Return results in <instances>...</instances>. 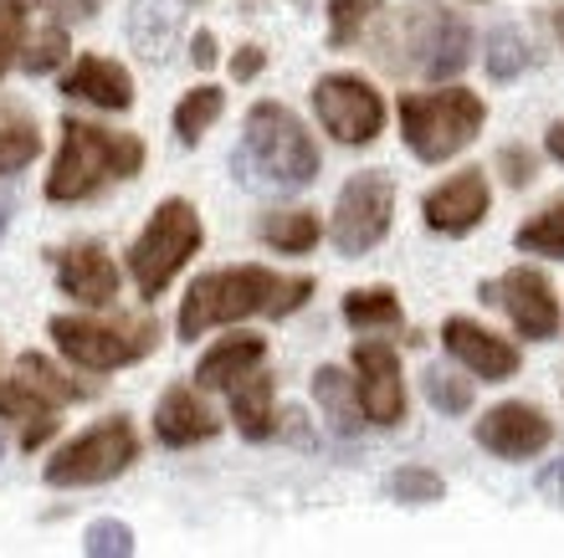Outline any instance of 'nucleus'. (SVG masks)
<instances>
[{"instance_id":"10","label":"nucleus","mask_w":564,"mask_h":558,"mask_svg":"<svg viewBox=\"0 0 564 558\" xmlns=\"http://www.w3.org/2000/svg\"><path fill=\"white\" fill-rule=\"evenodd\" d=\"M405 42H411V57H401L395 67H416L421 77L431 83H446L457 77L473 57V31L462 15H446V11H426L405 26Z\"/></svg>"},{"instance_id":"34","label":"nucleus","mask_w":564,"mask_h":558,"mask_svg":"<svg viewBox=\"0 0 564 558\" xmlns=\"http://www.w3.org/2000/svg\"><path fill=\"white\" fill-rule=\"evenodd\" d=\"M442 477L426 467H401L395 477H390V497H401V502H442Z\"/></svg>"},{"instance_id":"13","label":"nucleus","mask_w":564,"mask_h":558,"mask_svg":"<svg viewBox=\"0 0 564 558\" xmlns=\"http://www.w3.org/2000/svg\"><path fill=\"white\" fill-rule=\"evenodd\" d=\"M355 390L359 411L370 426H401L405 420V380L401 359L386 338H359L355 343Z\"/></svg>"},{"instance_id":"43","label":"nucleus","mask_w":564,"mask_h":558,"mask_svg":"<svg viewBox=\"0 0 564 558\" xmlns=\"http://www.w3.org/2000/svg\"><path fill=\"white\" fill-rule=\"evenodd\" d=\"M0 451H6V446H0Z\"/></svg>"},{"instance_id":"24","label":"nucleus","mask_w":564,"mask_h":558,"mask_svg":"<svg viewBox=\"0 0 564 558\" xmlns=\"http://www.w3.org/2000/svg\"><path fill=\"white\" fill-rule=\"evenodd\" d=\"M257 231H262V241H268L272 251H313L318 247V216H313V210H272V216H262V226H257Z\"/></svg>"},{"instance_id":"1","label":"nucleus","mask_w":564,"mask_h":558,"mask_svg":"<svg viewBox=\"0 0 564 558\" xmlns=\"http://www.w3.org/2000/svg\"><path fill=\"white\" fill-rule=\"evenodd\" d=\"M313 282L308 277H288L268 266H226V272H206L195 282L185 303H180V338L195 343L200 333L221 324H241L252 313H268V318H282V313H297L308 303Z\"/></svg>"},{"instance_id":"36","label":"nucleus","mask_w":564,"mask_h":558,"mask_svg":"<svg viewBox=\"0 0 564 558\" xmlns=\"http://www.w3.org/2000/svg\"><path fill=\"white\" fill-rule=\"evenodd\" d=\"M52 436H57V420H52V415H31V420H21V446H26V451L46 446Z\"/></svg>"},{"instance_id":"6","label":"nucleus","mask_w":564,"mask_h":558,"mask_svg":"<svg viewBox=\"0 0 564 558\" xmlns=\"http://www.w3.org/2000/svg\"><path fill=\"white\" fill-rule=\"evenodd\" d=\"M52 338L57 349L73 359L77 369H93V374H108V369H123L144 359L154 349L160 328L144 324V318H119V324H104V318H52Z\"/></svg>"},{"instance_id":"16","label":"nucleus","mask_w":564,"mask_h":558,"mask_svg":"<svg viewBox=\"0 0 564 558\" xmlns=\"http://www.w3.org/2000/svg\"><path fill=\"white\" fill-rule=\"evenodd\" d=\"M488 206H492L488 175H482V169H462V175H452L446 185H436V190L426 195L421 216H426L431 231L467 236L477 221H482V216H488Z\"/></svg>"},{"instance_id":"5","label":"nucleus","mask_w":564,"mask_h":558,"mask_svg":"<svg viewBox=\"0 0 564 558\" xmlns=\"http://www.w3.org/2000/svg\"><path fill=\"white\" fill-rule=\"evenodd\" d=\"M200 241H206V226H200L191 200H164V206H154L149 226L139 231L134 247H129V272H134L139 297H160L164 287L175 282L180 266L200 251Z\"/></svg>"},{"instance_id":"29","label":"nucleus","mask_w":564,"mask_h":558,"mask_svg":"<svg viewBox=\"0 0 564 558\" xmlns=\"http://www.w3.org/2000/svg\"><path fill=\"white\" fill-rule=\"evenodd\" d=\"M26 15H31V0H0V77L11 73V62H21Z\"/></svg>"},{"instance_id":"3","label":"nucleus","mask_w":564,"mask_h":558,"mask_svg":"<svg viewBox=\"0 0 564 558\" xmlns=\"http://www.w3.org/2000/svg\"><path fill=\"white\" fill-rule=\"evenodd\" d=\"M139 169H144V144L134 133H113L104 123L62 118V149L52 175H46V200L77 206V200H93L98 190L119 185V179H134Z\"/></svg>"},{"instance_id":"2","label":"nucleus","mask_w":564,"mask_h":558,"mask_svg":"<svg viewBox=\"0 0 564 558\" xmlns=\"http://www.w3.org/2000/svg\"><path fill=\"white\" fill-rule=\"evenodd\" d=\"M231 175L252 190H303L318 175V149L293 108L257 103L247 113L241 144L231 149Z\"/></svg>"},{"instance_id":"27","label":"nucleus","mask_w":564,"mask_h":558,"mask_svg":"<svg viewBox=\"0 0 564 558\" xmlns=\"http://www.w3.org/2000/svg\"><path fill=\"white\" fill-rule=\"evenodd\" d=\"M221 113H226V92L221 88H195V92H185V103L175 108L180 144H200V133H206Z\"/></svg>"},{"instance_id":"37","label":"nucleus","mask_w":564,"mask_h":558,"mask_svg":"<svg viewBox=\"0 0 564 558\" xmlns=\"http://www.w3.org/2000/svg\"><path fill=\"white\" fill-rule=\"evenodd\" d=\"M262 67H268V57H262V46H241L237 57H231V77H237V83H252V77L262 73Z\"/></svg>"},{"instance_id":"41","label":"nucleus","mask_w":564,"mask_h":558,"mask_svg":"<svg viewBox=\"0 0 564 558\" xmlns=\"http://www.w3.org/2000/svg\"><path fill=\"white\" fill-rule=\"evenodd\" d=\"M544 149H550V160H560V164H564V123H554V129H550Z\"/></svg>"},{"instance_id":"18","label":"nucleus","mask_w":564,"mask_h":558,"mask_svg":"<svg viewBox=\"0 0 564 558\" xmlns=\"http://www.w3.org/2000/svg\"><path fill=\"white\" fill-rule=\"evenodd\" d=\"M62 92L77 103L104 108V113L134 108V77L108 57H77V67H67V77H62Z\"/></svg>"},{"instance_id":"8","label":"nucleus","mask_w":564,"mask_h":558,"mask_svg":"<svg viewBox=\"0 0 564 558\" xmlns=\"http://www.w3.org/2000/svg\"><path fill=\"white\" fill-rule=\"evenodd\" d=\"M134 456H139V436L119 415V420H104V426L83 430L73 446H62L46 461V486H104L119 471L134 467Z\"/></svg>"},{"instance_id":"38","label":"nucleus","mask_w":564,"mask_h":558,"mask_svg":"<svg viewBox=\"0 0 564 558\" xmlns=\"http://www.w3.org/2000/svg\"><path fill=\"white\" fill-rule=\"evenodd\" d=\"M539 497H550V502H560L564 507V461H550V467L539 471Z\"/></svg>"},{"instance_id":"31","label":"nucleus","mask_w":564,"mask_h":558,"mask_svg":"<svg viewBox=\"0 0 564 558\" xmlns=\"http://www.w3.org/2000/svg\"><path fill=\"white\" fill-rule=\"evenodd\" d=\"M426 400L442 415H467L473 411V384L446 374V369H426Z\"/></svg>"},{"instance_id":"30","label":"nucleus","mask_w":564,"mask_h":558,"mask_svg":"<svg viewBox=\"0 0 564 558\" xmlns=\"http://www.w3.org/2000/svg\"><path fill=\"white\" fill-rule=\"evenodd\" d=\"M375 11H380V0H328V42L349 46Z\"/></svg>"},{"instance_id":"9","label":"nucleus","mask_w":564,"mask_h":558,"mask_svg":"<svg viewBox=\"0 0 564 558\" xmlns=\"http://www.w3.org/2000/svg\"><path fill=\"white\" fill-rule=\"evenodd\" d=\"M313 108L339 144H375L386 129V98L355 73H328L313 83Z\"/></svg>"},{"instance_id":"15","label":"nucleus","mask_w":564,"mask_h":558,"mask_svg":"<svg viewBox=\"0 0 564 558\" xmlns=\"http://www.w3.org/2000/svg\"><path fill=\"white\" fill-rule=\"evenodd\" d=\"M57 266V287L83 308H108L119 297V266L98 241H77V247L52 251Z\"/></svg>"},{"instance_id":"19","label":"nucleus","mask_w":564,"mask_h":558,"mask_svg":"<svg viewBox=\"0 0 564 558\" xmlns=\"http://www.w3.org/2000/svg\"><path fill=\"white\" fill-rule=\"evenodd\" d=\"M216 430H221V420L206 411V400L195 395V390H185V384L164 390L160 411H154V436H160V446H170V451H185V446L210 441Z\"/></svg>"},{"instance_id":"23","label":"nucleus","mask_w":564,"mask_h":558,"mask_svg":"<svg viewBox=\"0 0 564 558\" xmlns=\"http://www.w3.org/2000/svg\"><path fill=\"white\" fill-rule=\"evenodd\" d=\"M344 324L370 333V328H401V297L390 287H355L344 297Z\"/></svg>"},{"instance_id":"4","label":"nucleus","mask_w":564,"mask_h":558,"mask_svg":"<svg viewBox=\"0 0 564 558\" xmlns=\"http://www.w3.org/2000/svg\"><path fill=\"white\" fill-rule=\"evenodd\" d=\"M482 123H488V108L467 88L405 92L401 98V133L421 164H446L452 154H462L482 133Z\"/></svg>"},{"instance_id":"40","label":"nucleus","mask_w":564,"mask_h":558,"mask_svg":"<svg viewBox=\"0 0 564 558\" xmlns=\"http://www.w3.org/2000/svg\"><path fill=\"white\" fill-rule=\"evenodd\" d=\"M52 11L67 21V15H93L98 11V0H52Z\"/></svg>"},{"instance_id":"25","label":"nucleus","mask_w":564,"mask_h":558,"mask_svg":"<svg viewBox=\"0 0 564 558\" xmlns=\"http://www.w3.org/2000/svg\"><path fill=\"white\" fill-rule=\"evenodd\" d=\"M36 154H42V133H36V123H31L26 113H15V108H0V175L26 169Z\"/></svg>"},{"instance_id":"14","label":"nucleus","mask_w":564,"mask_h":558,"mask_svg":"<svg viewBox=\"0 0 564 558\" xmlns=\"http://www.w3.org/2000/svg\"><path fill=\"white\" fill-rule=\"evenodd\" d=\"M550 441H554L550 415L534 411V405H519V400L492 405V411L477 420V446L492 456H503V461H529V456H539Z\"/></svg>"},{"instance_id":"17","label":"nucleus","mask_w":564,"mask_h":558,"mask_svg":"<svg viewBox=\"0 0 564 558\" xmlns=\"http://www.w3.org/2000/svg\"><path fill=\"white\" fill-rule=\"evenodd\" d=\"M442 343L452 359H462V364L473 369L477 380L498 384V380H513V374H519V349H513L508 338H498L492 328L473 324V318H446Z\"/></svg>"},{"instance_id":"28","label":"nucleus","mask_w":564,"mask_h":558,"mask_svg":"<svg viewBox=\"0 0 564 558\" xmlns=\"http://www.w3.org/2000/svg\"><path fill=\"white\" fill-rule=\"evenodd\" d=\"M529 67V42L513 26L488 31V77L492 83H513Z\"/></svg>"},{"instance_id":"33","label":"nucleus","mask_w":564,"mask_h":558,"mask_svg":"<svg viewBox=\"0 0 564 558\" xmlns=\"http://www.w3.org/2000/svg\"><path fill=\"white\" fill-rule=\"evenodd\" d=\"M88 554L93 558H129L134 554V528L129 523H119V517H104V523H93L88 528Z\"/></svg>"},{"instance_id":"39","label":"nucleus","mask_w":564,"mask_h":558,"mask_svg":"<svg viewBox=\"0 0 564 558\" xmlns=\"http://www.w3.org/2000/svg\"><path fill=\"white\" fill-rule=\"evenodd\" d=\"M191 62H195V67H210V62H216V36H210V31H195Z\"/></svg>"},{"instance_id":"22","label":"nucleus","mask_w":564,"mask_h":558,"mask_svg":"<svg viewBox=\"0 0 564 558\" xmlns=\"http://www.w3.org/2000/svg\"><path fill=\"white\" fill-rule=\"evenodd\" d=\"M313 400L324 405V420L334 436H355L359 426H365V411H359V390L349 380H344V369L324 364L318 374H313Z\"/></svg>"},{"instance_id":"42","label":"nucleus","mask_w":564,"mask_h":558,"mask_svg":"<svg viewBox=\"0 0 564 558\" xmlns=\"http://www.w3.org/2000/svg\"><path fill=\"white\" fill-rule=\"evenodd\" d=\"M11 216H15V200H11V190H0V236L11 231Z\"/></svg>"},{"instance_id":"11","label":"nucleus","mask_w":564,"mask_h":558,"mask_svg":"<svg viewBox=\"0 0 564 558\" xmlns=\"http://www.w3.org/2000/svg\"><path fill=\"white\" fill-rule=\"evenodd\" d=\"M482 303H503V313L529 343L560 333V297H554L550 277L534 266H513L498 282H482Z\"/></svg>"},{"instance_id":"21","label":"nucleus","mask_w":564,"mask_h":558,"mask_svg":"<svg viewBox=\"0 0 564 558\" xmlns=\"http://www.w3.org/2000/svg\"><path fill=\"white\" fill-rule=\"evenodd\" d=\"M226 395H231V420H237V430L247 436V441H268L272 430H278V411H272V374L247 369Z\"/></svg>"},{"instance_id":"12","label":"nucleus","mask_w":564,"mask_h":558,"mask_svg":"<svg viewBox=\"0 0 564 558\" xmlns=\"http://www.w3.org/2000/svg\"><path fill=\"white\" fill-rule=\"evenodd\" d=\"M67 400H88V390L67 380L52 359L42 353H21L15 359V380H0V415L6 420H31V415H52Z\"/></svg>"},{"instance_id":"35","label":"nucleus","mask_w":564,"mask_h":558,"mask_svg":"<svg viewBox=\"0 0 564 558\" xmlns=\"http://www.w3.org/2000/svg\"><path fill=\"white\" fill-rule=\"evenodd\" d=\"M498 175L513 185V190H523L529 179H534V154L523 144H508V149H498Z\"/></svg>"},{"instance_id":"32","label":"nucleus","mask_w":564,"mask_h":558,"mask_svg":"<svg viewBox=\"0 0 564 558\" xmlns=\"http://www.w3.org/2000/svg\"><path fill=\"white\" fill-rule=\"evenodd\" d=\"M62 57H67V31H62V21H57V26H46L42 36H31V42L21 46V67H26L31 77L52 73Z\"/></svg>"},{"instance_id":"20","label":"nucleus","mask_w":564,"mask_h":558,"mask_svg":"<svg viewBox=\"0 0 564 558\" xmlns=\"http://www.w3.org/2000/svg\"><path fill=\"white\" fill-rule=\"evenodd\" d=\"M268 359V338L257 333H231L221 338L216 349L200 353V369H195V380H200V390H231V384L247 374V369H257Z\"/></svg>"},{"instance_id":"7","label":"nucleus","mask_w":564,"mask_h":558,"mask_svg":"<svg viewBox=\"0 0 564 558\" xmlns=\"http://www.w3.org/2000/svg\"><path fill=\"white\" fill-rule=\"evenodd\" d=\"M390 216H395V179H390V169H359L339 190L328 241L344 256H365L390 236Z\"/></svg>"},{"instance_id":"26","label":"nucleus","mask_w":564,"mask_h":558,"mask_svg":"<svg viewBox=\"0 0 564 558\" xmlns=\"http://www.w3.org/2000/svg\"><path fill=\"white\" fill-rule=\"evenodd\" d=\"M513 247L529 251V256H554V262H564V200L544 206L529 226H519Z\"/></svg>"}]
</instances>
